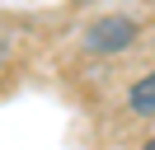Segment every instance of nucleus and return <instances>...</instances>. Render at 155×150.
I'll return each mask as SVG.
<instances>
[{"instance_id": "f257e3e1", "label": "nucleus", "mask_w": 155, "mask_h": 150, "mask_svg": "<svg viewBox=\"0 0 155 150\" xmlns=\"http://www.w3.org/2000/svg\"><path fill=\"white\" fill-rule=\"evenodd\" d=\"M132 42H136V24L127 14H104V19H94V24L85 28V47L94 56H117Z\"/></svg>"}, {"instance_id": "7ed1b4c3", "label": "nucleus", "mask_w": 155, "mask_h": 150, "mask_svg": "<svg viewBox=\"0 0 155 150\" xmlns=\"http://www.w3.org/2000/svg\"><path fill=\"white\" fill-rule=\"evenodd\" d=\"M146 150H155V141H146Z\"/></svg>"}, {"instance_id": "f03ea898", "label": "nucleus", "mask_w": 155, "mask_h": 150, "mask_svg": "<svg viewBox=\"0 0 155 150\" xmlns=\"http://www.w3.org/2000/svg\"><path fill=\"white\" fill-rule=\"evenodd\" d=\"M127 108L136 112V117H155V70L141 75V80L132 84V94H127Z\"/></svg>"}]
</instances>
